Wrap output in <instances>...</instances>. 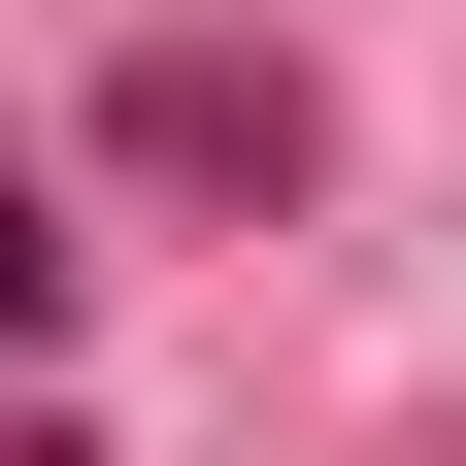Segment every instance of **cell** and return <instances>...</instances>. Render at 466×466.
Returning a JSON list of instances; mask_svg holds the SVG:
<instances>
[{
  "label": "cell",
  "instance_id": "cell-1",
  "mask_svg": "<svg viewBox=\"0 0 466 466\" xmlns=\"http://www.w3.org/2000/svg\"><path fill=\"white\" fill-rule=\"evenodd\" d=\"M0 333H67V200H34V167H0Z\"/></svg>",
  "mask_w": 466,
  "mask_h": 466
}]
</instances>
